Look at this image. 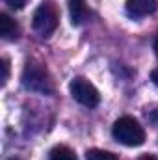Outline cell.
Returning a JSON list of instances; mask_svg holds the SVG:
<instances>
[{
    "label": "cell",
    "instance_id": "1",
    "mask_svg": "<svg viewBox=\"0 0 158 160\" xmlns=\"http://www.w3.org/2000/svg\"><path fill=\"white\" fill-rule=\"evenodd\" d=\"M22 86L28 91H36L43 95L54 93V82L50 73L37 62H28L22 71Z\"/></svg>",
    "mask_w": 158,
    "mask_h": 160
},
{
    "label": "cell",
    "instance_id": "2",
    "mask_svg": "<svg viewBox=\"0 0 158 160\" xmlns=\"http://www.w3.org/2000/svg\"><path fill=\"white\" fill-rule=\"evenodd\" d=\"M112 136L117 140L119 143L126 145V147H138L145 142V130L143 127L130 116H123L119 118L114 127H112Z\"/></svg>",
    "mask_w": 158,
    "mask_h": 160
},
{
    "label": "cell",
    "instance_id": "3",
    "mask_svg": "<svg viewBox=\"0 0 158 160\" xmlns=\"http://www.w3.org/2000/svg\"><path fill=\"white\" fill-rule=\"evenodd\" d=\"M58 21H60V15H58V9H56L54 2L45 0V2H41V6L34 13L32 26L41 38H48L58 28Z\"/></svg>",
    "mask_w": 158,
    "mask_h": 160
},
{
    "label": "cell",
    "instance_id": "4",
    "mask_svg": "<svg viewBox=\"0 0 158 160\" xmlns=\"http://www.w3.org/2000/svg\"><path fill=\"white\" fill-rule=\"evenodd\" d=\"M69 89H71L73 99H75L77 102H80L82 106L95 108V106L101 102V95H99L97 88H95L89 80H86L84 77H77V78L71 80Z\"/></svg>",
    "mask_w": 158,
    "mask_h": 160
},
{
    "label": "cell",
    "instance_id": "5",
    "mask_svg": "<svg viewBox=\"0 0 158 160\" xmlns=\"http://www.w3.org/2000/svg\"><path fill=\"white\" fill-rule=\"evenodd\" d=\"M158 9V0H126V13L130 17H147Z\"/></svg>",
    "mask_w": 158,
    "mask_h": 160
},
{
    "label": "cell",
    "instance_id": "6",
    "mask_svg": "<svg viewBox=\"0 0 158 160\" xmlns=\"http://www.w3.org/2000/svg\"><path fill=\"white\" fill-rule=\"evenodd\" d=\"M0 36L6 41H15L21 36V28L19 24L6 13H0Z\"/></svg>",
    "mask_w": 158,
    "mask_h": 160
},
{
    "label": "cell",
    "instance_id": "7",
    "mask_svg": "<svg viewBox=\"0 0 158 160\" xmlns=\"http://www.w3.org/2000/svg\"><path fill=\"white\" fill-rule=\"evenodd\" d=\"M69 15L75 26L82 24L87 19V2L86 0H69Z\"/></svg>",
    "mask_w": 158,
    "mask_h": 160
},
{
    "label": "cell",
    "instance_id": "8",
    "mask_svg": "<svg viewBox=\"0 0 158 160\" xmlns=\"http://www.w3.org/2000/svg\"><path fill=\"white\" fill-rule=\"evenodd\" d=\"M48 160H77V155L67 145H56V147L50 149Z\"/></svg>",
    "mask_w": 158,
    "mask_h": 160
},
{
    "label": "cell",
    "instance_id": "9",
    "mask_svg": "<svg viewBox=\"0 0 158 160\" xmlns=\"http://www.w3.org/2000/svg\"><path fill=\"white\" fill-rule=\"evenodd\" d=\"M86 160H119L117 155L110 153V151H102V149H89L86 153Z\"/></svg>",
    "mask_w": 158,
    "mask_h": 160
},
{
    "label": "cell",
    "instance_id": "10",
    "mask_svg": "<svg viewBox=\"0 0 158 160\" xmlns=\"http://www.w3.org/2000/svg\"><path fill=\"white\" fill-rule=\"evenodd\" d=\"M145 116H147V119L151 121L153 125H158V104L147 106V108H145Z\"/></svg>",
    "mask_w": 158,
    "mask_h": 160
},
{
    "label": "cell",
    "instance_id": "11",
    "mask_svg": "<svg viewBox=\"0 0 158 160\" xmlns=\"http://www.w3.org/2000/svg\"><path fill=\"white\" fill-rule=\"evenodd\" d=\"M0 67H2V86L7 82V78H9V62L6 60V58H2V62H0Z\"/></svg>",
    "mask_w": 158,
    "mask_h": 160
},
{
    "label": "cell",
    "instance_id": "12",
    "mask_svg": "<svg viewBox=\"0 0 158 160\" xmlns=\"http://www.w3.org/2000/svg\"><path fill=\"white\" fill-rule=\"evenodd\" d=\"M26 2H28V0H6V4H7L9 8H13V9H22V8L26 6Z\"/></svg>",
    "mask_w": 158,
    "mask_h": 160
},
{
    "label": "cell",
    "instance_id": "13",
    "mask_svg": "<svg viewBox=\"0 0 158 160\" xmlns=\"http://www.w3.org/2000/svg\"><path fill=\"white\" fill-rule=\"evenodd\" d=\"M151 80H153V82L158 86V69H155V71L151 73Z\"/></svg>",
    "mask_w": 158,
    "mask_h": 160
},
{
    "label": "cell",
    "instance_id": "14",
    "mask_svg": "<svg viewBox=\"0 0 158 160\" xmlns=\"http://www.w3.org/2000/svg\"><path fill=\"white\" fill-rule=\"evenodd\" d=\"M138 160H158V158L156 157H153V155H141Z\"/></svg>",
    "mask_w": 158,
    "mask_h": 160
},
{
    "label": "cell",
    "instance_id": "15",
    "mask_svg": "<svg viewBox=\"0 0 158 160\" xmlns=\"http://www.w3.org/2000/svg\"><path fill=\"white\" fill-rule=\"evenodd\" d=\"M155 54H156V56H158V38H156V39H155Z\"/></svg>",
    "mask_w": 158,
    "mask_h": 160
},
{
    "label": "cell",
    "instance_id": "16",
    "mask_svg": "<svg viewBox=\"0 0 158 160\" xmlns=\"http://www.w3.org/2000/svg\"><path fill=\"white\" fill-rule=\"evenodd\" d=\"M9 160H19V158H9Z\"/></svg>",
    "mask_w": 158,
    "mask_h": 160
}]
</instances>
